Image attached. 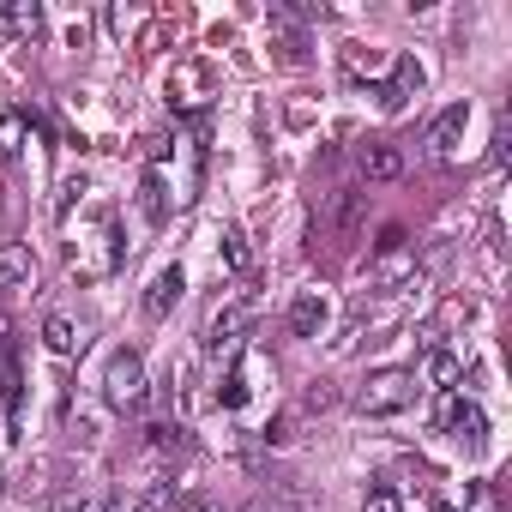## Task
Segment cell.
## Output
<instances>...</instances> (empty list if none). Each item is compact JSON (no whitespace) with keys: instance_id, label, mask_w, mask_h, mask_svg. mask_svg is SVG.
<instances>
[{"instance_id":"1","label":"cell","mask_w":512,"mask_h":512,"mask_svg":"<svg viewBox=\"0 0 512 512\" xmlns=\"http://www.w3.org/2000/svg\"><path fill=\"white\" fill-rule=\"evenodd\" d=\"M416 392H422L416 368H374V374L356 386V410H362V416H398V410L416 404Z\"/></svg>"},{"instance_id":"2","label":"cell","mask_w":512,"mask_h":512,"mask_svg":"<svg viewBox=\"0 0 512 512\" xmlns=\"http://www.w3.org/2000/svg\"><path fill=\"white\" fill-rule=\"evenodd\" d=\"M145 356L139 350H115L109 356V374H103V398L115 404V410H139L145 404Z\"/></svg>"},{"instance_id":"3","label":"cell","mask_w":512,"mask_h":512,"mask_svg":"<svg viewBox=\"0 0 512 512\" xmlns=\"http://www.w3.org/2000/svg\"><path fill=\"white\" fill-rule=\"evenodd\" d=\"M217 97V73L205 61H181L169 73V109L175 115H205V103Z\"/></svg>"},{"instance_id":"4","label":"cell","mask_w":512,"mask_h":512,"mask_svg":"<svg viewBox=\"0 0 512 512\" xmlns=\"http://www.w3.org/2000/svg\"><path fill=\"white\" fill-rule=\"evenodd\" d=\"M440 428H446L464 452H482V446H488V416H482V404H476V398L446 392V404H440Z\"/></svg>"},{"instance_id":"5","label":"cell","mask_w":512,"mask_h":512,"mask_svg":"<svg viewBox=\"0 0 512 512\" xmlns=\"http://www.w3.org/2000/svg\"><path fill=\"white\" fill-rule=\"evenodd\" d=\"M422 79H428V73H422V61H416V55H398V61H392V85H380V91H374V97H380V109H386V115H398V109L422 91Z\"/></svg>"},{"instance_id":"6","label":"cell","mask_w":512,"mask_h":512,"mask_svg":"<svg viewBox=\"0 0 512 512\" xmlns=\"http://www.w3.org/2000/svg\"><path fill=\"white\" fill-rule=\"evenodd\" d=\"M464 127H470V103H446L428 127V157H452L464 145Z\"/></svg>"},{"instance_id":"7","label":"cell","mask_w":512,"mask_h":512,"mask_svg":"<svg viewBox=\"0 0 512 512\" xmlns=\"http://www.w3.org/2000/svg\"><path fill=\"white\" fill-rule=\"evenodd\" d=\"M284 320H290V332H296V338H320V332H326V320H332V302H326L320 290H302V296L290 302V314H284Z\"/></svg>"},{"instance_id":"8","label":"cell","mask_w":512,"mask_h":512,"mask_svg":"<svg viewBox=\"0 0 512 512\" xmlns=\"http://www.w3.org/2000/svg\"><path fill=\"white\" fill-rule=\"evenodd\" d=\"M356 163H362L368 181H398V175H404V151L386 145V139H368V145L356 151Z\"/></svg>"},{"instance_id":"9","label":"cell","mask_w":512,"mask_h":512,"mask_svg":"<svg viewBox=\"0 0 512 512\" xmlns=\"http://www.w3.org/2000/svg\"><path fill=\"white\" fill-rule=\"evenodd\" d=\"M181 290H187V278H181V266H163L151 284H145V320H163L175 302H181Z\"/></svg>"},{"instance_id":"10","label":"cell","mask_w":512,"mask_h":512,"mask_svg":"<svg viewBox=\"0 0 512 512\" xmlns=\"http://www.w3.org/2000/svg\"><path fill=\"white\" fill-rule=\"evenodd\" d=\"M31 278H37V260H31V247L7 241V247H0V296H7V290H19V284H31Z\"/></svg>"},{"instance_id":"11","label":"cell","mask_w":512,"mask_h":512,"mask_svg":"<svg viewBox=\"0 0 512 512\" xmlns=\"http://www.w3.org/2000/svg\"><path fill=\"white\" fill-rule=\"evenodd\" d=\"M43 344H49L55 356H79V350H85V332H79L67 314H49V320H43Z\"/></svg>"},{"instance_id":"12","label":"cell","mask_w":512,"mask_h":512,"mask_svg":"<svg viewBox=\"0 0 512 512\" xmlns=\"http://www.w3.org/2000/svg\"><path fill=\"white\" fill-rule=\"evenodd\" d=\"M139 211H145V223H163L169 217V187H163L157 169H145V181H139Z\"/></svg>"},{"instance_id":"13","label":"cell","mask_w":512,"mask_h":512,"mask_svg":"<svg viewBox=\"0 0 512 512\" xmlns=\"http://www.w3.org/2000/svg\"><path fill=\"white\" fill-rule=\"evenodd\" d=\"M458 374H464V368H458V356H452V350H428V380H434L440 392H452V386H458Z\"/></svg>"},{"instance_id":"14","label":"cell","mask_w":512,"mask_h":512,"mask_svg":"<svg viewBox=\"0 0 512 512\" xmlns=\"http://www.w3.org/2000/svg\"><path fill=\"white\" fill-rule=\"evenodd\" d=\"M0 25H13L25 37H43V7H0Z\"/></svg>"},{"instance_id":"15","label":"cell","mask_w":512,"mask_h":512,"mask_svg":"<svg viewBox=\"0 0 512 512\" xmlns=\"http://www.w3.org/2000/svg\"><path fill=\"white\" fill-rule=\"evenodd\" d=\"M362 512H404V500H398V488H392V482H368Z\"/></svg>"},{"instance_id":"16","label":"cell","mask_w":512,"mask_h":512,"mask_svg":"<svg viewBox=\"0 0 512 512\" xmlns=\"http://www.w3.org/2000/svg\"><path fill=\"white\" fill-rule=\"evenodd\" d=\"M223 266H229V272H247V266H253V253H247V235H241V229H223Z\"/></svg>"},{"instance_id":"17","label":"cell","mask_w":512,"mask_h":512,"mask_svg":"<svg viewBox=\"0 0 512 512\" xmlns=\"http://www.w3.org/2000/svg\"><path fill=\"white\" fill-rule=\"evenodd\" d=\"M49 512H97V494H91V488H61V494L49 500Z\"/></svg>"},{"instance_id":"18","label":"cell","mask_w":512,"mask_h":512,"mask_svg":"<svg viewBox=\"0 0 512 512\" xmlns=\"http://www.w3.org/2000/svg\"><path fill=\"white\" fill-rule=\"evenodd\" d=\"M25 151V115H7L0 121V157H19Z\"/></svg>"},{"instance_id":"19","label":"cell","mask_w":512,"mask_h":512,"mask_svg":"<svg viewBox=\"0 0 512 512\" xmlns=\"http://www.w3.org/2000/svg\"><path fill=\"white\" fill-rule=\"evenodd\" d=\"M332 404H338V386H332V380H308L302 410H332Z\"/></svg>"},{"instance_id":"20","label":"cell","mask_w":512,"mask_h":512,"mask_svg":"<svg viewBox=\"0 0 512 512\" xmlns=\"http://www.w3.org/2000/svg\"><path fill=\"white\" fill-rule=\"evenodd\" d=\"M241 398H247V386H241V368H229V380H223V404H229V410H235V404H241Z\"/></svg>"},{"instance_id":"21","label":"cell","mask_w":512,"mask_h":512,"mask_svg":"<svg viewBox=\"0 0 512 512\" xmlns=\"http://www.w3.org/2000/svg\"><path fill=\"white\" fill-rule=\"evenodd\" d=\"M163 151H169V133H151L145 139V163H163Z\"/></svg>"},{"instance_id":"22","label":"cell","mask_w":512,"mask_h":512,"mask_svg":"<svg viewBox=\"0 0 512 512\" xmlns=\"http://www.w3.org/2000/svg\"><path fill=\"white\" fill-rule=\"evenodd\" d=\"M470 512H488V482H470Z\"/></svg>"},{"instance_id":"23","label":"cell","mask_w":512,"mask_h":512,"mask_svg":"<svg viewBox=\"0 0 512 512\" xmlns=\"http://www.w3.org/2000/svg\"><path fill=\"white\" fill-rule=\"evenodd\" d=\"M241 512H266V506H241Z\"/></svg>"},{"instance_id":"24","label":"cell","mask_w":512,"mask_h":512,"mask_svg":"<svg viewBox=\"0 0 512 512\" xmlns=\"http://www.w3.org/2000/svg\"><path fill=\"white\" fill-rule=\"evenodd\" d=\"M193 512H217V506H193Z\"/></svg>"},{"instance_id":"25","label":"cell","mask_w":512,"mask_h":512,"mask_svg":"<svg viewBox=\"0 0 512 512\" xmlns=\"http://www.w3.org/2000/svg\"><path fill=\"white\" fill-rule=\"evenodd\" d=\"M0 482H7V476H0Z\"/></svg>"}]
</instances>
